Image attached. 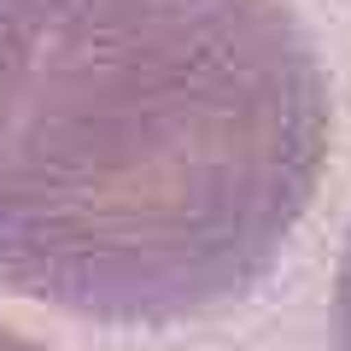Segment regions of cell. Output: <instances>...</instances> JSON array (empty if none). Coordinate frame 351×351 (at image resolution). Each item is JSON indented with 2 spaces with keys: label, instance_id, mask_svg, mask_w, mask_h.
<instances>
[{
  "label": "cell",
  "instance_id": "6da1fadb",
  "mask_svg": "<svg viewBox=\"0 0 351 351\" xmlns=\"http://www.w3.org/2000/svg\"><path fill=\"white\" fill-rule=\"evenodd\" d=\"M281 0H0V293L164 328L246 299L328 170Z\"/></svg>",
  "mask_w": 351,
  "mask_h": 351
},
{
  "label": "cell",
  "instance_id": "7a4b0ae2",
  "mask_svg": "<svg viewBox=\"0 0 351 351\" xmlns=\"http://www.w3.org/2000/svg\"><path fill=\"white\" fill-rule=\"evenodd\" d=\"M334 339L339 351H351V228H346V252H339V276H334Z\"/></svg>",
  "mask_w": 351,
  "mask_h": 351
},
{
  "label": "cell",
  "instance_id": "3957f363",
  "mask_svg": "<svg viewBox=\"0 0 351 351\" xmlns=\"http://www.w3.org/2000/svg\"><path fill=\"white\" fill-rule=\"evenodd\" d=\"M0 351H47V346H36V339H24L18 328H6V322H0Z\"/></svg>",
  "mask_w": 351,
  "mask_h": 351
}]
</instances>
